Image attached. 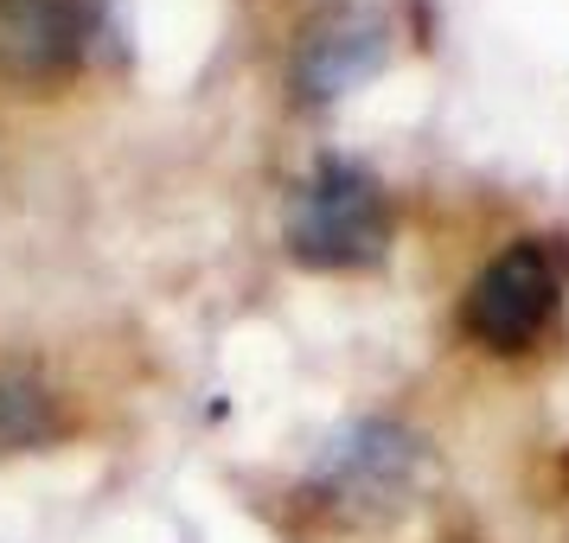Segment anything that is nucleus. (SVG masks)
<instances>
[{
	"mask_svg": "<svg viewBox=\"0 0 569 543\" xmlns=\"http://www.w3.org/2000/svg\"><path fill=\"white\" fill-rule=\"evenodd\" d=\"M390 231L397 224H390L385 185L371 180L365 167H352V160L313 167L282 205L288 257L301 262V269H320V275H352V269L385 262Z\"/></svg>",
	"mask_w": 569,
	"mask_h": 543,
	"instance_id": "obj_1",
	"label": "nucleus"
},
{
	"mask_svg": "<svg viewBox=\"0 0 569 543\" xmlns=\"http://www.w3.org/2000/svg\"><path fill=\"white\" fill-rule=\"evenodd\" d=\"M422 480H429V441L385 415L339 429L313 461V492L346 517H397L422 492Z\"/></svg>",
	"mask_w": 569,
	"mask_h": 543,
	"instance_id": "obj_2",
	"label": "nucleus"
},
{
	"mask_svg": "<svg viewBox=\"0 0 569 543\" xmlns=\"http://www.w3.org/2000/svg\"><path fill=\"white\" fill-rule=\"evenodd\" d=\"M563 308V269L550 257V243L525 237V243H506L499 257L467 282L461 294V333L492 352V359H518L531 352L550 320Z\"/></svg>",
	"mask_w": 569,
	"mask_h": 543,
	"instance_id": "obj_3",
	"label": "nucleus"
},
{
	"mask_svg": "<svg viewBox=\"0 0 569 543\" xmlns=\"http://www.w3.org/2000/svg\"><path fill=\"white\" fill-rule=\"evenodd\" d=\"M390 64V20L365 0H327L301 20L295 58H288V90L301 109H333L365 78Z\"/></svg>",
	"mask_w": 569,
	"mask_h": 543,
	"instance_id": "obj_4",
	"label": "nucleus"
},
{
	"mask_svg": "<svg viewBox=\"0 0 569 543\" xmlns=\"http://www.w3.org/2000/svg\"><path fill=\"white\" fill-rule=\"evenodd\" d=\"M90 13L83 0H0V83L52 90L83 64Z\"/></svg>",
	"mask_w": 569,
	"mask_h": 543,
	"instance_id": "obj_5",
	"label": "nucleus"
},
{
	"mask_svg": "<svg viewBox=\"0 0 569 543\" xmlns=\"http://www.w3.org/2000/svg\"><path fill=\"white\" fill-rule=\"evenodd\" d=\"M64 429L58 390L32 364H0V454H39Z\"/></svg>",
	"mask_w": 569,
	"mask_h": 543,
	"instance_id": "obj_6",
	"label": "nucleus"
}]
</instances>
